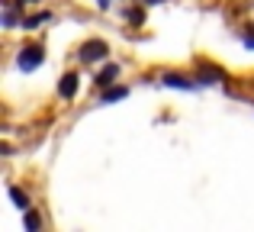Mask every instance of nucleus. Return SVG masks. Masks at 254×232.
Returning a JSON list of instances; mask_svg holds the SVG:
<instances>
[{
  "label": "nucleus",
  "instance_id": "obj_15",
  "mask_svg": "<svg viewBox=\"0 0 254 232\" xmlns=\"http://www.w3.org/2000/svg\"><path fill=\"white\" fill-rule=\"evenodd\" d=\"M19 3H23V6H26V3H39V0H19Z\"/></svg>",
  "mask_w": 254,
  "mask_h": 232
},
{
  "label": "nucleus",
  "instance_id": "obj_8",
  "mask_svg": "<svg viewBox=\"0 0 254 232\" xmlns=\"http://www.w3.org/2000/svg\"><path fill=\"white\" fill-rule=\"evenodd\" d=\"M123 97H129V87H106L103 90V97H100V103H116V100H123Z\"/></svg>",
  "mask_w": 254,
  "mask_h": 232
},
{
  "label": "nucleus",
  "instance_id": "obj_12",
  "mask_svg": "<svg viewBox=\"0 0 254 232\" xmlns=\"http://www.w3.org/2000/svg\"><path fill=\"white\" fill-rule=\"evenodd\" d=\"M245 49L254 52V32H245Z\"/></svg>",
  "mask_w": 254,
  "mask_h": 232
},
{
  "label": "nucleus",
  "instance_id": "obj_4",
  "mask_svg": "<svg viewBox=\"0 0 254 232\" xmlns=\"http://www.w3.org/2000/svg\"><path fill=\"white\" fill-rule=\"evenodd\" d=\"M77 90H81V81H77L74 71H68V75L58 81V97H62V100H71V97H77Z\"/></svg>",
  "mask_w": 254,
  "mask_h": 232
},
{
  "label": "nucleus",
  "instance_id": "obj_13",
  "mask_svg": "<svg viewBox=\"0 0 254 232\" xmlns=\"http://www.w3.org/2000/svg\"><path fill=\"white\" fill-rule=\"evenodd\" d=\"M97 6H100V10H110V6H113V0H97Z\"/></svg>",
  "mask_w": 254,
  "mask_h": 232
},
{
  "label": "nucleus",
  "instance_id": "obj_3",
  "mask_svg": "<svg viewBox=\"0 0 254 232\" xmlns=\"http://www.w3.org/2000/svg\"><path fill=\"white\" fill-rule=\"evenodd\" d=\"M19 0H3V26L6 29H23V19H19Z\"/></svg>",
  "mask_w": 254,
  "mask_h": 232
},
{
  "label": "nucleus",
  "instance_id": "obj_9",
  "mask_svg": "<svg viewBox=\"0 0 254 232\" xmlns=\"http://www.w3.org/2000/svg\"><path fill=\"white\" fill-rule=\"evenodd\" d=\"M10 200L16 203V207L23 210V213H26V210H32V200H29V197H26V194H23L19 187H10Z\"/></svg>",
  "mask_w": 254,
  "mask_h": 232
},
{
  "label": "nucleus",
  "instance_id": "obj_1",
  "mask_svg": "<svg viewBox=\"0 0 254 232\" xmlns=\"http://www.w3.org/2000/svg\"><path fill=\"white\" fill-rule=\"evenodd\" d=\"M77 58L87 65H93V62H106L110 58V45L103 42V39H87V42L77 49Z\"/></svg>",
  "mask_w": 254,
  "mask_h": 232
},
{
  "label": "nucleus",
  "instance_id": "obj_10",
  "mask_svg": "<svg viewBox=\"0 0 254 232\" xmlns=\"http://www.w3.org/2000/svg\"><path fill=\"white\" fill-rule=\"evenodd\" d=\"M23 223H26V229H29V232H36L39 226H42V220H39V213H36V210H26Z\"/></svg>",
  "mask_w": 254,
  "mask_h": 232
},
{
  "label": "nucleus",
  "instance_id": "obj_6",
  "mask_svg": "<svg viewBox=\"0 0 254 232\" xmlns=\"http://www.w3.org/2000/svg\"><path fill=\"white\" fill-rule=\"evenodd\" d=\"M161 84L164 87H180V90H196V84L184 75H161Z\"/></svg>",
  "mask_w": 254,
  "mask_h": 232
},
{
  "label": "nucleus",
  "instance_id": "obj_7",
  "mask_svg": "<svg viewBox=\"0 0 254 232\" xmlns=\"http://www.w3.org/2000/svg\"><path fill=\"white\" fill-rule=\"evenodd\" d=\"M42 23H55V16H52V13H32V16H26L23 19V29H39V26Z\"/></svg>",
  "mask_w": 254,
  "mask_h": 232
},
{
  "label": "nucleus",
  "instance_id": "obj_5",
  "mask_svg": "<svg viewBox=\"0 0 254 232\" xmlns=\"http://www.w3.org/2000/svg\"><path fill=\"white\" fill-rule=\"evenodd\" d=\"M116 77H119V65H106L103 71H97V77H93V84H97V87L103 90V87H110V84L116 81Z\"/></svg>",
  "mask_w": 254,
  "mask_h": 232
},
{
  "label": "nucleus",
  "instance_id": "obj_14",
  "mask_svg": "<svg viewBox=\"0 0 254 232\" xmlns=\"http://www.w3.org/2000/svg\"><path fill=\"white\" fill-rule=\"evenodd\" d=\"M145 3H148V6H151V3H164V0H145Z\"/></svg>",
  "mask_w": 254,
  "mask_h": 232
},
{
  "label": "nucleus",
  "instance_id": "obj_2",
  "mask_svg": "<svg viewBox=\"0 0 254 232\" xmlns=\"http://www.w3.org/2000/svg\"><path fill=\"white\" fill-rule=\"evenodd\" d=\"M42 62H45V55H42L39 45H23V49L16 52V68L19 71H36Z\"/></svg>",
  "mask_w": 254,
  "mask_h": 232
},
{
  "label": "nucleus",
  "instance_id": "obj_11",
  "mask_svg": "<svg viewBox=\"0 0 254 232\" xmlns=\"http://www.w3.org/2000/svg\"><path fill=\"white\" fill-rule=\"evenodd\" d=\"M126 19H132V23H145V13L142 10H126Z\"/></svg>",
  "mask_w": 254,
  "mask_h": 232
}]
</instances>
